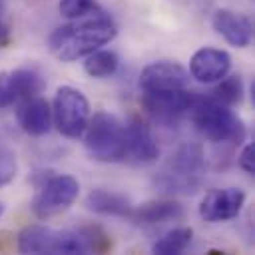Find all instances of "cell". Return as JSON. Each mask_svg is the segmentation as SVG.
Masks as SVG:
<instances>
[{
    "label": "cell",
    "mask_w": 255,
    "mask_h": 255,
    "mask_svg": "<svg viewBox=\"0 0 255 255\" xmlns=\"http://www.w3.org/2000/svg\"><path fill=\"white\" fill-rule=\"evenodd\" d=\"M189 82V74L183 66L177 62L159 60L143 68L139 76V88L141 92L151 90H183Z\"/></svg>",
    "instance_id": "12"
},
{
    "label": "cell",
    "mask_w": 255,
    "mask_h": 255,
    "mask_svg": "<svg viewBox=\"0 0 255 255\" xmlns=\"http://www.w3.org/2000/svg\"><path fill=\"white\" fill-rule=\"evenodd\" d=\"M118 66H120L118 54L112 50H100V48L96 52L88 54L86 62H84V70L92 78H108V76L116 74Z\"/></svg>",
    "instance_id": "18"
},
{
    "label": "cell",
    "mask_w": 255,
    "mask_h": 255,
    "mask_svg": "<svg viewBox=\"0 0 255 255\" xmlns=\"http://www.w3.org/2000/svg\"><path fill=\"white\" fill-rule=\"evenodd\" d=\"M211 24L215 32L235 48H245L253 40V22L245 14L233 12L229 8H219L213 12Z\"/></svg>",
    "instance_id": "14"
},
{
    "label": "cell",
    "mask_w": 255,
    "mask_h": 255,
    "mask_svg": "<svg viewBox=\"0 0 255 255\" xmlns=\"http://www.w3.org/2000/svg\"><path fill=\"white\" fill-rule=\"evenodd\" d=\"M181 215H183V207L177 201L153 199V201H147L139 207H133V213H131L129 219H133L137 223L153 225V223H165V221L179 219Z\"/></svg>",
    "instance_id": "17"
},
{
    "label": "cell",
    "mask_w": 255,
    "mask_h": 255,
    "mask_svg": "<svg viewBox=\"0 0 255 255\" xmlns=\"http://www.w3.org/2000/svg\"><path fill=\"white\" fill-rule=\"evenodd\" d=\"M8 42V28L2 24V20H0V46H4Z\"/></svg>",
    "instance_id": "25"
},
{
    "label": "cell",
    "mask_w": 255,
    "mask_h": 255,
    "mask_svg": "<svg viewBox=\"0 0 255 255\" xmlns=\"http://www.w3.org/2000/svg\"><path fill=\"white\" fill-rule=\"evenodd\" d=\"M44 90V78L34 68H18L0 72V110L38 96Z\"/></svg>",
    "instance_id": "9"
},
{
    "label": "cell",
    "mask_w": 255,
    "mask_h": 255,
    "mask_svg": "<svg viewBox=\"0 0 255 255\" xmlns=\"http://www.w3.org/2000/svg\"><path fill=\"white\" fill-rule=\"evenodd\" d=\"M18 124L20 128L30 135H44L52 128V110L44 98H28L22 100L18 112Z\"/></svg>",
    "instance_id": "15"
},
{
    "label": "cell",
    "mask_w": 255,
    "mask_h": 255,
    "mask_svg": "<svg viewBox=\"0 0 255 255\" xmlns=\"http://www.w3.org/2000/svg\"><path fill=\"white\" fill-rule=\"evenodd\" d=\"M52 118L62 135L78 139L84 135L90 122V104L80 90L72 86H62L54 96Z\"/></svg>",
    "instance_id": "7"
},
{
    "label": "cell",
    "mask_w": 255,
    "mask_h": 255,
    "mask_svg": "<svg viewBox=\"0 0 255 255\" xmlns=\"http://www.w3.org/2000/svg\"><path fill=\"white\" fill-rule=\"evenodd\" d=\"M199 96L183 90H151L141 94V106L159 122H173L193 110Z\"/></svg>",
    "instance_id": "8"
},
{
    "label": "cell",
    "mask_w": 255,
    "mask_h": 255,
    "mask_svg": "<svg viewBox=\"0 0 255 255\" xmlns=\"http://www.w3.org/2000/svg\"><path fill=\"white\" fill-rule=\"evenodd\" d=\"M84 145L92 159L102 163L124 161V143H126V126L112 114L98 112L88 122L84 131Z\"/></svg>",
    "instance_id": "4"
},
{
    "label": "cell",
    "mask_w": 255,
    "mask_h": 255,
    "mask_svg": "<svg viewBox=\"0 0 255 255\" xmlns=\"http://www.w3.org/2000/svg\"><path fill=\"white\" fill-rule=\"evenodd\" d=\"M86 207L98 215H114V217H131L133 205L131 201L108 189H92L86 197Z\"/></svg>",
    "instance_id": "16"
},
{
    "label": "cell",
    "mask_w": 255,
    "mask_h": 255,
    "mask_svg": "<svg viewBox=\"0 0 255 255\" xmlns=\"http://www.w3.org/2000/svg\"><path fill=\"white\" fill-rule=\"evenodd\" d=\"M217 86L211 90V100L225 104V106H233L239 104L243 98V80L239 76H223L219 82H215Z\"/></svg>",
    "instance_id": "20"
},
{
    "label": "cell",
    "mask_w": 255,
    "mask_h": 255,
    "mask_svg": "<svg viewBox=\"0 0 255 255\" xmlns=\"http://www.w3.org/2000/svg\"><path fill=\"white\" fill-rule=\"evenodd\" d=\"M16 157L14 153L8 149V147H2L0 149V187L8 185L14 177H16Z\"/></svg>",
    "instance_id": "23"
},
{
    "label": "cell",
    "mask_w": 255,
    "mask_h": 255,
    "mask_svg": "<svg viewBox=\"0 0 255 255\" xmlns=\"http://www.w3.org/2000/svg\"><path fill=\"white\" fill-rule=\"evenodd\" d=\"M157 155H159V149L149 128L141 120H131L126 126L124 161L131 165H147V163H153Z\"/></svg>",
    "instance_id": "11"
},
{
    "label": "cell",
    "mask_w": 255,
    "mask_h": 255,
    "mask_svg": "<svg viewBox=\"0 0 255 255\" xmlns=\"http://www.w3.org/2000/svg\"><path fill=\"white\" fill-rule=\"evenodd\" d=\"M4 211H6V205H4V203H2V201H0V217H2V215H4Z\"/></svg>",
    "instance_id": "26"
},
{
    "label": "cell",
    "mask_w": 255,
    "mask_h": 255,
    "mask_svg": "<svg viewBox=\"0 0 255 255\" xmlns=\"http://www.w3.org/2000/svg\"><path fill=\"white\" fill-rule=\"evenodd\" d=\"M193 124L197 131L213 143H241L245 137L243 122L229 110L211 98H199L193 106Z\"/></svg>",
    "instance_id": "3"
},
{
    "label": "cell",
    "mask_w": 255,
    "mask_h": 255,
    "mask_svg": "<svg viewBox=\"0 0 255 255\" xmlns=\"http://www.w3.org/2000/svg\"><path fill=\"white\" fill-rule=\"evenodd\" d=\"M116 34V24L100 10L56 28L48 38V48L58 60L74 62L96 52L100 46L114 40Z\"/></svg>",
    "instance_id": "1"
},
{
    "label": "cell",
    "mask_w": 255,
    "mask_h": 255,
    "mask_svg": "<svg viewBox=\"0 0 255 255\" xmlns=\"http://www.w3.org/2000/svg\"><path fill=\"white\" fill-rule=\"evenodd\" d=\"M18 251L84 255L88 253V245L80 231H58L44 225H30L18 235Z\"/></svg>",
    "instance_id": "5"
},
{
    "label": "cell",
    "mask_w": 255,
    "mask_h": 255,
    "mask_svg": "<svg viewBox=\"0 0 255 255\" xmlns=\"http://www.w3.org/2000/svg\"><path fill=\"white\" fill-rule=\"evenodd\" d=\"M191 237H193L191 227H175V229L167 231L163 237H159L151 245V251L157 253V255H175V253H181L191 243Z\"/></svg>",
    "instance_id": "19"
},
{
    "label": "cell",
    "mask_w": 255,
    "mask_h": 255,
    "mask_svg": "<svg viewBox=\"0 0 255 255\" xmlns=\"http://www.w3.org/2000/svg\"><path fill=\"white\" fill-rule=\"evenodd\" d=\"M245 205V193L239 187H223V189H211L205 193L199 205L201 219L209 223L229 221L239 215V211Z\"/></svg>",
    "instance_id": "10"
},
{
    "label": "cell",
    "mask_w": 255,
    "mask_h": 255,
    "mask_svg": "<svg viewBox=\"0 0 255 255\" xmlns=\"http://www.w3.org/2000/svg\"><path fill=\"white\" fill-rule=\"evenodd\" d=\"M80 193V185L72 175L66 173H50L42 175L38 183V191L32 199V211L40 219L54 217L66 211Z\"/></svg>",
    "instance_id": "6"
},
{
    "label": "cell",
    "mask_w": 255,
    "mask_h": 255,
    "mask_svg": "<svg viewBox=\"0 0 255 255\" xmlns=\"http://www.w3.org/2000/svg\"><path fill=\"white\" fill-rule=\"evenodd\" d=\"M231 70V56L219 48H199L189 60V74L201 84H215Z\"/></svg>",
    "instance_id": "13"
},
{
    "label": "cell",
    "mask_w": 255,
    "mask_h": 255,
    "mask_svg": "<svg viewBox=\"0 0 255 255\" xmlns=\"http://www.w3.org/2000/svg\"><path fill=\"white\" fill-rule=\"evenodd\" d=\"M205 155L199 143H183L153 177V185L163 193L191 195L201 187Z\"/></svg>",
    "instance_id": "2"
},
{
    "label": "cell",
    "mask_w": 255,
    "mask_h": 255,
    "mask_svg": "<svg viewBox=\"0 0 255 255\" xmlns=\"http://www.w3.org/2000/svg\"><path fill=\"white\" fill-rule=\"evenodd\" d=\"M239 165L245 173H255V145L249 141L243 145L241 153H239Z\"/></svg>",
    "instance_id": "24"
},
{
    "label": "cell",
    "mask_w": 255,
    "mask_h": 255,
    "mask_svg": "<svg viewBox=\"0 0 255 255\" xmlns=\"http://www.w3.org/2000/svg\"><path fill=\"white\" fill-rule=\"evenodd\" d=\"M82 237H84V241H86V245H88V251H108L110 247H112V241H110V237L102 231V227H98V225H88V227H84L82 231Z\"/></svg>",
    "instance_id": "22"
},
{
    "label": "cell",
    "mask_w": 255,
    "mask_h": 255,
    "mask_svg": "<svg viewBox=\"0 0 255 255\" xmlns=\"http://www.w3.org/2000/svg\"><path fill=\"white\" fill-rule=\"evenodd\" d=\"M60 14L68 20H76V18H84L88 14L100 12L102 8L98 6L96 0H60Z\"/></svg>",
    "instance_id": "21"
}]
</instances>
